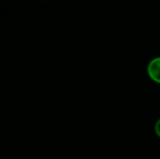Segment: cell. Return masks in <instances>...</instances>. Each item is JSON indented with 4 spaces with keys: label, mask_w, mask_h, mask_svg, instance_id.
Segmentation results:
<instances>
[{
    "label": "cell",
    "mask_w": 160,
    "mask_h": 159,
    "mask_svg": "<svg viewBox=\"0 0 160 159\" xmlns=\"http://www.w3.org/2000/svg\"><path fill=\"white\" fill-rule=\"evenodd\" d=\"M148 75L150 79L157 83H160V57L155 58L149 62L147 68Z\"/></svg>",
    "instance_id": "1"
},
{
    "label": "cell",
    "mask_w": 160,
    "mask_h": 159,
    "mask_svg": "<svg viewBox=\"0 0 160 159\" xmlns=\"http://www.w3.org/2000/svg\"><path fill=\"white\" fill-rule=\"evenodd\" d=\"M155 132H156V134L160 137V119L157 121L156 125H155Z\"/></svg>",
    "instance_id": "2"
}]
</instances>
